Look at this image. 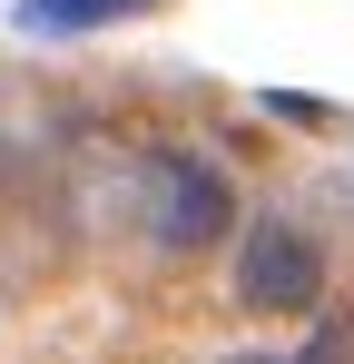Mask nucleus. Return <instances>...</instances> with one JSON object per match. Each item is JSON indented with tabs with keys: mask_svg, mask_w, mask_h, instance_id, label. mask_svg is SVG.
I'll use <instances>...</instances> for the list:
<instances>
[{
	"mask_svg": "<svg viewBox=\"0 0 354 364\" xmlns=\"http://www.w3.org/2000/svg\"><path fill=\"white\" fill-rule=\"evenodd\" d=\"M128 187H138V227H148L158 246H177V256L217 246V237H227V217H236L227 178H217L197 148H148V158L128 168Z\"/></svg>",
	"mask_w": 354,
	"mask_h": 364,
	"instance_id": "obj_1",
	"label": "nucleus"
},
{
	"mask_svg": "<svg viewBox=\"0 0 354 364\" xmlns=\"http://www.w3.org/2000/svg\"><path fill=\"white\" fill-rule=\"evenodd\" d=\"M236 286H246L256 315H305L325 296V246L305 237L295 217H256L246 246H236Z\"/></svg>",
	"mask_w": 354,
	"mask_h": 364,
	"instance_id": "obj_2",
	"label": "nucleus"
},
{
	"mask_svg": "<svg viewBox=\"0 0 354 364\" xmlns=\"http://www.w3.org/2000/svg\"><path fill=\"white\" fill-rule=\"evenodd\" d=\"M59 128H69V119H59L50 89H40V79H20V69H0V178H10L20 158H40Z\"/></svg>",
	"mask_w": 354,
	"mask_h": 364,
	"instance_id": "obj_3",
	"label": "nucleus"
},
{
	"mask_svg": "<svg viewBox=\"0 0 354 364\" xmlns=\"http://www.w3.org/2000/svg\"><path fill=\"white\" fill-rule=\"evenodd\" d=\"M148 0H20V30L30 40H79V30H109V20H138Z\"/></svg>",
	"mask_w": 354,
	"mask_h": 364,
	"instance_id": "obj_4",
	"label": "nucleus"
},
{
	"mask_svg": "<svg viewBox=\"0 0 354 364\" xmlns=\"http://www.w3.org/2000/svg\"><path fill=\"white\" fill-rule=\"evenodd\" d=\"M236 364H354V325H325V335H305V355H236Z\"/></svg>",
	"mask_w": 354,
	"mask_h": 364,
	"instance_id": "obj_5",
	"label": "nucleus"
}]
</instances>
